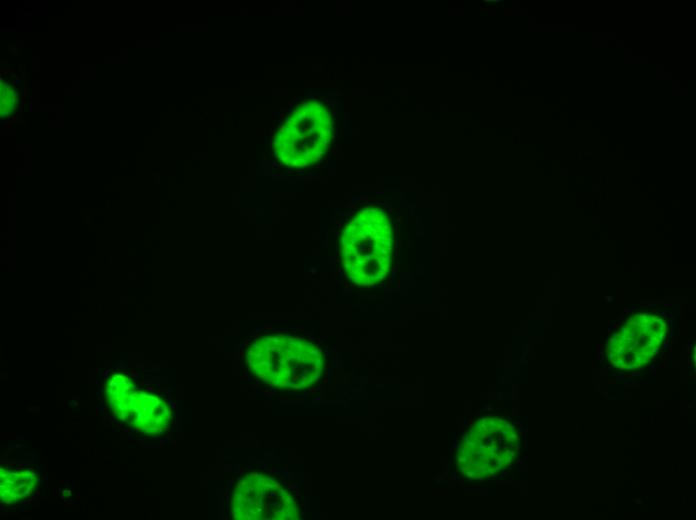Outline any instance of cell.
Listing matches in <instances>:
<instances>
[{"mask_svg":"<svg viewBox=\"0 0 696 520\" xmlns=\"http://www.w3.org/2000/svg\"><path fill=\"white\" fill-rule=\"evenodd\" d=\"M247 362L261 379L269 376L267 381H273L276 386L282 384V376L287 386L290 385L288 379L298 378L299 369L319 375L323 366L316 346L302 337L283 335L256 339L248 350Z\"/></svg>","mask_w":696,"mask_h":520,"instance_id":"cell-2","label":"cell"},{"mask_svg":"<svg viewBox=\"0 0 696 520\" xmlns=\"http://www.w3.org/2000/svg\"><path fill=\"white\" fill-rule=\"evenodd\" d=\"M34 476L29 471L6 472L5 476L1 477V496L5 501L12 502L15 499H21L26 494L32 493L33 485L31 478Z\"/></svg>","mask_w":696,"mask_h":520,"instance_id":"cell-3","label":"cell"},{"mask_svg":"<svg viewBox=\"0 0 696 520\" xmlns=\"http://www.w3.org/2000/svg\"><path fill=\"white\" fill-rule=\"evenodd\" d=\"M393 250V227L383 209H362L341 233V264L349 280L358 286H375L385 280Z\"/></svg>","mask_w":696,"mask_h":520,"instance_id":"cell-1","label":"cell"}]
</instances>
